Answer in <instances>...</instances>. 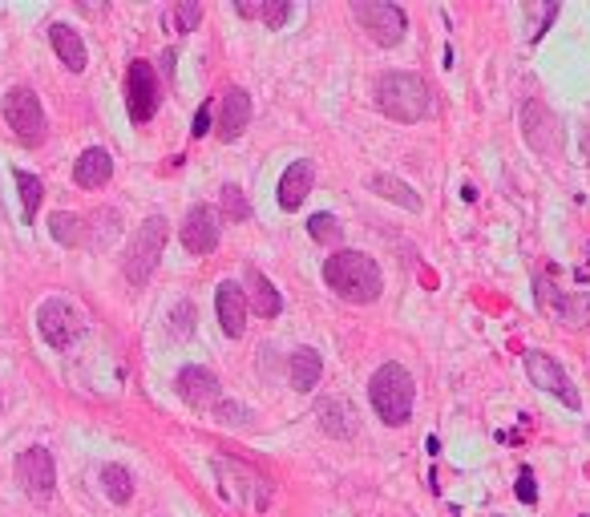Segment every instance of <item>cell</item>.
Instances as JSON below:
<instances>
[{
	"label": "cell",
	"instance_id": "6da1fadb",
	"mask_svg": "<svg viewBox=\"0 0 590 517\" xmlns=\"http://www.w3.org/2000/svg\"><path fill=\"white\" fill-rule=\"evenodd\" d=\"M376 106L384 118L392 122H425L433 114V93H429V81L421 73H409V69H388L376 77Z\"/></svg>",
	"mask_w": 590,
	"mask_h": 517
},
{
	"label": "cell",
	"instance_id": "7a4b0ae2",
	"mask_svg": "<svg viewBox=\"0 0 590 517\" xmlns=\"http://www.w3.org/2000/svg\"><path fill=\"white\" fill-rule=\"evenodd\" d=\"M324 283L348 303H376L384 291V275L364 251H332L324 259Z\"/></svg>",
	"mask_w": 590,
	"mask_h": 517
},
{
	"label": "cell",
	"instance_id": "3957f363",
	"mask_svg": "<svg viewBox=\"0 0 590 517\" xmlns=\"http://www.w3.org/2000/svg\"><path fill=\"white\" fill-rule=\"evenodd\" d=\"M368 400H372V412L384 421V425H409L413 417V404H417V384L409 376V368L401 364H380L368 380Z\"/></svg>",
	"mask_w": 590,
	"mask_h": 517
},
{
	"label": "cell",
	"instance_id": "277c9868",
	"mask_svg": "<svg viewBox=\"0 0 590 517\" xmlns=\"http://www.w3.org/2000/svg\"><path fill=\"white\" fill-rule=\"evenodd\" d=\"M352 17L364 25V33L380 49H397L409 37V17L392 0H352Z\"/></svg>",
	"mask_w": 590,
	"mask_h": 517
},
{
	"label": "cell",
	"instance_id": "5b68a950",
	"mask_svg": "<svg viewBox=\"0 0 590 517\" xmlns=\"http://www.w3.org/2000/svg\"><path fill=\"white\" fill-rule=\"evenodd\" d=\"M166 239H170V223H166L162 215H150V219L138 227V235L130 239V251H126V279H130L134 287H142V283L154 275Z\"/></svg>",
	"mask_w": 590,
	"mask_h": 517
},
{
	"label": "cell",
	"instance_id": "8992f818",
	"mask_svg": "<svg viewBox=\"0 0 590 517\" xmlns=\"http://www.w3.org/2000/svg\"><path fill=\"white\" fill-rule=\"evenodd\" d=\"M215 473H219V485H227V493L239 497V505H247L251 513H263L267 501H271V481L263 473H255L251 465L243 461H231V457H215Z\"/></svg>",
	"mask_w": 590,
	"mask_h": 517
},
{
	"label": "cell",
	"instance_id": "52a82bcc",
	"mask_svg": "<svg viewBox=\"0 0 590 517\" xmlns=\"http://www.w3.org/2000/svg\"><path fill=\"white\" fill-rule=\"evenodd\" d=\"M5 122L25 146H37L45 138V110H41V97L29 85H13L5 93Z\"/></svg>",
	"mask_w": 590,
	"mask_h": 517
},
{
	"label": "cell",
	"instance_id": "ba28073f",
	"mask_svg": "<svg viewBox=\"0 0 590 517\" xmlns=\"http://www.w3.org/2000/svg\"><path fill=\"white\" fill-rule=\"evenodd\" d=\"M37 328H41L45 344L61 352V348H69V344L81 336L85 320H81V312H77L73 303H65V299H45L41 312H37Z\"/></svg>",
	"mask_w": 590,
	"mask_h": 517
},
{
	"label": "cell",
	"instance_id": "9c48e42d",
	"mask_svg": "<svg viewBox=\"0 0 590 517\" xmlns=\"http://www.w3.org/2000/svg\"><path fill=\"white\" fill-rule=\"evenodd\" d=\"M158 101H162V93H158V73H154V65L150 61H134L130 65V73H126V106H130V122H150L154 114H158Z\"/></svg>",
	"mask_w": 590,
	"mask_h": 517
},
{
	"label": "cell",
	"instance_id": "30bf717a",
	"mask_svg": "<svg viewBox=\"0 0 590 517\" xmlns=\"http://www.w3.org/2000/svg\"><path fill=\"white\" fill-rule=\"evenodd\" d=\"M219 215H215V206H207V202H194L190 211H186V219H182V227H178V239H182V247L190 251V255H211L215 247H219Z\"/></svg>",
	"mask_w": 590,
	"mask_h": 517
},
{
	"label": "cell",
	"instance_id": "8fae6325",
	"mask_svg": "<svg viewBox=\"0 0 590 517\" xmlns=\"http://www.w3.org/2000/svg\"><path fill=\"white\" fill-rule=\"evenodd\" d=\"M526 376H530V384H534V388H542V392L558 396L566 408H578V404H582V400H578V392H574V384H570V376L562 372V364H558V360H550L546 352H530V356H526Z\"/></svg>",
	"mask_w": 590,
	"mask_h": 517
},
{
	"label": "cell",
	"instance_id": "7c38bea8",
	"mask_svg": "<svg viewBox=\"0 0 590 517\" xmlns=\"http://www.w3.org/2000/svg\"><path fill=\"white\" fill-rule=\"evenodd\" d=\"M522 126H526V142L542 154V158H554L558 146H562V130H558V118L542 106L538 97H530L522 106Z\"/></svg>",
	"mask_w": 590,
	"mask_h": 517
},
{
	"label": "cell",
	"instance_id": "4fadbf2b",
	"mask_svg": "<svg viewBox=\"0 0 590 517\" xmlns=\"http://www.w3.org/2000/svg\"><path fill=\"white\" fill-rule=\"evenodd\" d=\"M17 477H21V485H25L29 497L49 501V497H53V485H57L53 453H49V449H25V453L17 457Z\"/></svg>",
	"mask_w": 590,
	"mask_h": 517
},
{
	"label": "cell",
	"instance_id": "5bb4252c",
	"mask_svg": "<svg viewBox=\"0 0 590 517\" xmlns=\"http://www.w3.org/2000/svg\"><path fill=\"white\" fill-rule=\"evenodd\" d=\"M174 388H178V396H182L186 404H194V408H215V404L223 400L219 376L207 372V368H199V364H186V368L178 372Z\"/></svg>",
	"mask_w": 590,
	"mask_h": 517
},
{
	"label": "cell",
	"instance_id": "9a60e30c",
	"mask_svg": "<svg viewBox=\"0 0 590 517\" xmlns=\"http://www.w3.org/2000/svg\"><path fill=\"white\" fill-rule=\"evenodd\" d=\"M215 312H219V328L227 340H239L247 328V295L235 279H223L215 291Z\"/></svg>",
	"mask_w": 590,
	"mask_h": 517
},
{
	"label": "cell",
	"instance_id": "2e32d148",
	"mask_svg": "<svg viewBox=\"0 0 590 517\" xmlns=\"http://www.w3.org/2000/svg\"><path fill=\"white\" fill-rule=\"evenodd\" d=\"M316 417H320V429L336 441H352L360 433V412L352 408L348 396H328L320 408H316Z\"/></svg>",
	"mask_w": 590,
	"mask_h": 517
},
{
	"label": "cell",
	"instance_id": "e0dca14e",
	"mask_svg": "<svg viewBox=\"0 0 590 517\" xmlns=\"http://www.w3.org/2000/svg\"><path fill=\"white\" fill-rule=\"evenodd\" d=\"M312 182H316V166L308 162V158H300V162H291L287 170H283V178H279V206L283 211H300L304 206V198L312 194Z\"/></svg>",
	"mask_w": 590,
	"mask_h": 517
},
{
	"label": "cell",
	"instance_id": "ac0fdd59",
	"mask_svg": "<svg viewBox=\"0 0 590 517\" xmlns=\"http://www.w3.org/2000/svg\"><path fill=\"white\" fill-rule=\"evenodd\" d=\"M251 126V97L247 89H227L223 93V110H219V138L235 142Z\"/></svg>",
	"mask_w": 590,
	"mask_h": 517
},
{
	"label": "cell",
	"instance_id": "d6986e66",
	"mask_svg": "<svg viewBox=\"0 0 590 517\" xmlns=\"http://www.w3.org/2000/svg\"><path fill=\"white\" fill-rule=\"evenodd\" d=\"M110 174H114V158H110V150H102V146H89V150L77 158V166H73V182L85 186V190L106 186Z\"/></svg>",
	"mask_w": 590,
	"mask_h": 517
},
{
	"label": "cell",
	"instance_id": "ffe728a7",
	"mask_svg": "<svg viewBox=\"0 0 590 517\" xmlns=\"http://www.w3.org/2000/svg\"><path fill=\"white\" fill-rule=\"evenodd\" d=\"M538 303L546 307V312L562 316L566 324H574V328H582V324H586V316H590L586 299H574V295H562V291H554V287H550V279H538Z\"/></svg>",
	"mask_w": 590,
	"mask_h": 517
},
{
	"label": "cell",
	"instance_id": "44dd1931",
	"mask_svg": "<svg viewBox=\"0 0 590 517\" xmlns=\"http://www.w3.org/2000/svg\"><path fill=\"white\" fill-rule=\"evenodd\" d=\"M49 45H53V53L61 57V65H65L69 73H81V69H85L89 53H85V41L77 37V29H69V25H53V29H49Z\"/></svg>",
	"mask_w": 590,
	"mask_h": 517
},
{
	"label": "cell",
	"instance_id": "7402d4cb",
	"mask_svg": "<svg viewBox=\"0 0 590 517\" xmlns=\"http://www.w3.org/2000/svg\"><path fill=\"white\" fill-rule=\"evenodd\" d=\"M243 295H251V307H255V316H263V320H275L279 312H283V299H279V291H275V283L263 275V271H247V291Z\"/></svg>",
	"mask_w": 590,
	"mask_h": 517
},
{
	"label": "cell",
	"instance_id": "603a6c76",
	"mask_svg": "<svg viewBox=\"0 0 590 517\" xmlns=\"http://www.w3.org/2000/svg\"><path fill=\"white\" fill-rule=\"evenodd\" d=\"M287 376H291V388L295 392H312L320 384V376H324L320 352L316 348H300V352L291 356V364H287Z\"/></svg>",
	"mask_w": 590,
	"mask_h": 517
},
{
	"label": "cell",
	"instance_id": "cb8c5ba5",
	"mask_svg": "<svg viewBox=\"0 0 590 517\" xmlns=\"http://www.w3.org/2000/svg\"><path fill=\"white\" fill-rule=\"evenodd\" d=\"M368 190L380 194V198H388V202H397V206H405V211H421L417 190L409 182H401V178H392V174H372L368 178Z\"/></svg>",
	"mask_w": 590,
	"mask_h": 517
},
{
	"label": "cell",
	"instance_id": "d4e9b609",
	"mask_svg": "<svg viewBox=\"0 0 590 517\" xmlns=\"http://www.w3.org/2000/svg\"><path fill=\"white\" fill-rule=\"evenodd\" d=\"M102 485H106V497L118 501V505H126V501L134 497V477H130L122 465H106V469H102Z\"/></svg>",
	"mask_w": 590,
	"mask_h": 517
},
{
	"label": "cell",
	"instance_id": "484cf974",
	"mask_svg": "<svg viewBox=\"0 0 590 517\" xmlns=\"http://www.w3.org/2000/svg\"><path fill=\"white\" fill-rule=\"evenodd\" d=\"M13 178H17V190H21V202H25V219L33 223V215L41 211V198H45V186H41V178H37V174H29V170H17Z\"/></svg>",
	"mask_w": 590,
	"mask_h": 517
},
{
	"label": "cell",
	"instance_id": "4316f807",
	"mask_svg": "<svg viewBox=\"0 0 590 517\" xmlns=\"http://www.w3.org/2000/svg\"><path fill=\"white\" fill-rule=\"evenodd\" d=\"M49 231H53V239H57V243H65V247H77V243L85 239L81 219H77V215H65V211H57V215L49 219Z\"/></svg>",
	"mask_w": 590,
	"mask_h": 517
},
{
	"label": "cell",
	"instance_id": "83f0119b",
	"mask_svg": "<svg viewBox=\"0 0 590 517\" xmlns=\"http://www.w3.org/2000/svg\"><path fill=\"white\" fill-rule=\"evenodd\" d=\"M308 235H312L316 243H340V239H344V227H340V219H336L332 211H320V215L308 219Z\"/></svg>",
	"mask_w": 590,
	"mask_h": 517
},
{
	"label": "cell",
	"instance_id": "f1b7e54d",
	"mask_svg": "<svg viewBox=\"0 0 590 517\" xmlns=\"http://www.w3.org/2000/svg\"><path fill=\"white\" fill-rule=\"evenodd\" d=\"M223 215H227L231 223H247V219H251V202L243 198L239 186H223Z\"/></svg>",
	"mask_w": 590,
	"mask_h": 517
},
{
	"label": "cell",
	"instance_id": "f546056e",
	"mask_svg": "<svg viewBox=\"0 0 590 517\" xmlns=\"http://www.w3.org/2000/svg\"><path fill=\"white\" fill-rule=\"evenodd\" d=\"M199 21H203V5H199V0H182V5H174L178 33H194V29H199Z\"/></svg>",
	"mask_w": 590,
	"mask_h": 517
},
{
	"label": "cell",
	"instance_id": "4dcf8cb0",
	"mask_svg": "<svg viewBox=\"0 0 590 517\" xmlns=\"http://www.w3.org/2000/svg\"><path fill=\"white\" fill-rule=\"evenodd\" d=\"M259 21L271 29H283L291 21V5L287 0H259Z\"/></svg>",
	"mask_w": 590,
	"mask_h": 517
},
{
	"label": "cell",
	"instance_id": "1f68e13d",
	"mask_svg": "<svg viewBox=\"0 0 590 517\" xmlns=\"http://www.w3.org/2000/svg\"><path fill=\"white\" fill-rule=\"evenodd\" d=\"M194 332V303H174V312H170V336H178V340H186Z\"/></svg>",
	"mask_w": 590,
	"mask_h": 517
},
{
	"label": "cell",
	"instance_id": "d6a6232c",
	"mask_svg": "<svg viewBox=\"0 0 590 517\" xmlns=\"http://www.w3.org/2000/svg\"><path fill=\"white\" fill-rule=\"evenodd\" d=\"M215 417H219L223 425H247V421H251V408H243V404H235V400H219V404H215Z\"/></svg>",
	"mask_w": 590,
	"mask_h": 517
},
{
	"label": "cell",
	"instance_id": "836d02e7",
	"mask_svg": "<svg viewBox=\"0 0 590 517\" xmlns=\"http://www.w3.org/2000/svg\"><path fill=\"white\" fill-rule=\"evenodd\" d=\"M518 497H522L526 505H534V501H538V489H534V473H530V469H522V473H518Z\"/></svg>",
	"mask_w": 590,
	"mask_h": 517
},
{
	"label": "cell",
	"instance_id": "e575fe53",
	"mask_svg": "<svg viewBox=\"0 0 590 517\" xmlns=\"http://www.w3.org/2000/svg\"><path fill=\"white\" fill-rule=\"evenodd\" d=\"M207 130H211V106H199V114H194V130H190V138H207Z\"/></svg>",
	"mask_w": 590,
	"mask_h": 517
}]
</instances>
